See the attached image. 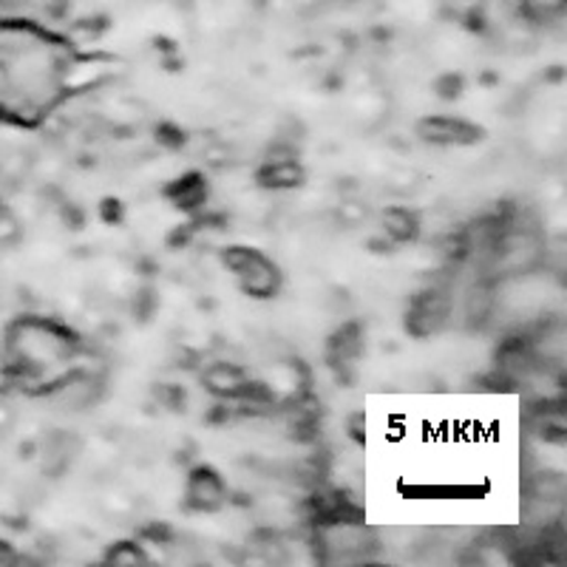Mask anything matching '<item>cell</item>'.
<instances>
[{
	"mask_svg": "<svg viewBox=\"0 0 567 567\" xmlns=\"http://www.w3.org/2000/svg\"><path fill=\"white\" fill-rule=\"evenodd\" d=\"M151 561L148 548L136 539H120L114 542L105 554V565L109 567H145Z\"/></svg>",
	"mask_w": 567,
	"mask_h": 567,
	"instance_id": "13",
	"label": "cell"
},
{
	"mask_svg": "<svg viewBox=\"0 0 567 567\" xmlns=\"http://www.w3.org/2000/svg\"><path fill=\"white\" fill-rule=\"evenodd\" d=\"M221 258H225V267L233 272L236 284H239V290L250 296L252 301H270V298L281 292V270H278V265L270 256H265L256 247L233 245L221 252Z\"/></svg>",
	"mask_w": 567,
	"mask_h": 567,
	"instance_id": "2",
	"label": "cell"
},
{
	"mask_svg": "<svg viewBox=\"0 0 567 567\" xmlns=\"http://www.w3.org/2000/svg\"><path fill=\"white\" fill-rule=\"evenodd\" d=\"M417 136L425 145H437V148H465V145H474V142L483 140V131L477 128L468 120H460V116H425L417 125Z\"/></svg>",
	"mask_w": 567,
	"mask_h": 567,
	"instance_id": "7",
	"label": "cell"
},
{
	"mask_svg": "<svg viewBox=\"0 0 567 567\" xmlns=\"http://www.w3.org/2000/svg\"><path fill=\"white\" fill-rule=\"evenodd\" d=\"M116 63L114 60L103 58V54H78L63 65V74H60V85H63L65 97H74V94H85V91L97 89V85L109 83L114 78Z\"/></svg>",
	"mask_w": 567,
	"mask_h": 567,
	"instance_id": "6",
	"label": "cell"
},
{
	"mask_svg": "<svg viewBox=\"0 0 567 567\" xmlns=\"http://www.w3.org/2000/svg\"><path fill=\"white\" fill-rule=\"evenodd\" d=\"M363 352V329L358 323H343L341 329L332 332L327 343V358L338 372H347L358 363Z\"/></svg>",
	"mask_w": 567,
	"mask_h": 567,
	"instance_id": "9",
	"label": "cell"
},
{
	"mask_svg": "<svg viewBox=\"0 0 567 567\" xmlns=\"http://www.w3.org/2000/svg\"><path fill=\"white\" fill-rule=\"evenodd\" d=\"M165 196L171 199V205L176 210L196 213L205 207L207 202V179L202 171H187V174L176 176L168 187H165Z\"/></svg>",
	"mask_w": 567,
	"mask_h": 567,
	"instance_id": "10",
	"label": "cell"
},
{
	"mask_svg": "<svg viewBox=\"0 0 567 567\" xmlns=\"http://www.w3.org/2000/svg\"><path fill=\"white\" fill-rule=\"evenodd\" d=\"M202 383H205V389L213 398L239 400L241 392L247 389V383H250V378H247L239 367H233V363H213V367H207L205 374H202Z\"/></svg>",
	"mask_w": 567,
	"mask_h": 567,
	"instance_id": "11",
	"label": "cell"
},
{
	"mask_svg": "<svg viewBox=\"0 0 567 567\" xmlns=\"http://www.w3.org/2000/svg\"><path fill=\"white\" fill-rule=\"evenodd\" d=\"M80 354L78 332L52 318L23 316L3 336V369L20 389L38 394L45 383L74 367Z\"/></svg>",
	"mask_w": 567,
	"mask_h": 567,
	"instance_id": "1",
	"label": "cell"
},
{
	"mask_svg": "<svg viewBox=\"0 0 567 567\" xmlns=\"http://www.w3.org/2000/svg\"><path fill=\"white\" fill-rule=\"evenodd\" d=\"M460 91H463V80L457 78V74H449V78H443V80H437V94L443 100H454V97H460Z\"/></svg>",
	"mask_w": 567,
	"mask_h": 567,
	"instance_id": "15",
	"label": "cell"
},
{
	"mask_svg": "<svg viewBox=\"0 0 567 567\" xmlns=\"http://www.w3.org/2000/svg\"><path fill=\"white\" fill-rule=\"evenodd\" d=\"M381 227L392 245H409L420 236V219L409 207L392 205L381 213Z\"/></svg>",
	"mask_w": 567,
	"mask_h": 567,
	"instance_id": "12",
	"label": "cell"
},
{
	"mask_svg": "<svg viewBox=\"0 0 567 567\" xmlns=\"http://www.w3.org/2000/svg\"><path fill=\"white\" fill-rule=\"evenodd\" d=\"M40 0H0V18H20V12L38 7Z\"/></svg>",
	"mask_w": 567,
	"mask_h": 567,
	"instance_id": "14",
	"label": "cell"
},
{
	"mask_svg": "<svg viewBox=\"0 0 567 567\" xmlns=\"http://www.w3.org/2000/svg\"><path fill=\"white\" fill-rule=\"evenodd\" d=\"M454 316V298L449 287L443 284H434V287H425L417 296L412 298L406 312V327L412 336L429 338L437 336L445 323L452 321Z\"/></svg>",
	"mask_w": 567,
	"mask_h": 567,
	"instance_id": "4",
	"label": "cell"
},
{
	"mask_svg": "<svg viewBox=\"0 0 567 567\" xmlns=\"http://www.w3.org/2000/svg\"><path fill=\"white\" fill-rule=\"evenodd\" d=\"M103 374L94 372V369L69 367L65 372H60L58 378L45 383L38 394L49 400L52 406L63 409V412H85V409H91L103 398Z\"/></svg>",
	"mask_w": 567,
	"mask_h": 567,
	"instance_id": "3",
	"label": "cell"
},
{
	"mask_svg": "<svg viewBox=\"0 0 567 567\" xmlns=\"http://www.w3.org/2000/svg\"><path fill=\"white\" fill-rule=\"evenodd\" d=\"M156 136H159L168 148H179L182 142H185V134H182L179 128H174V125H159V131H156Z\"/></svg>",
	"mask_w": 567,
	"mask_h": 567,
	"instance_id": "16",
	"label": "cell"
},
{
	"mask_svg": "<svg viewBox=\"0 0 567 567\" xmlns=\"http://www.w3.org/2000/svg\"><path fill=\"white\" fill-rule=\"evenodd\" d=\"M307 174H303L301 162L296 159V148L292 145H278L267 154L265 165L256 171L258 187L265 190H296L303 185Z\"/></svg>",
	"mask_w": 567,
	"mask_h": 567,
	"instance_id": "8",
	"label": "cell"
},
{
	"mask_svg": "<svg viewBox=\"0 0 567 567\" xmlns=\"http://www.w3.org/2000/svg\"><path fill=\"white\" fill-rule=\"evenodd\" d=\"M225 477L213 465H194L185 480V508L196 514H216L227 505Z\"/></svg>",
	"mask_w": 567,
	"mask_h": 567,
	"instance_id": "5",
	"label": "cell"
}]
</instances>
